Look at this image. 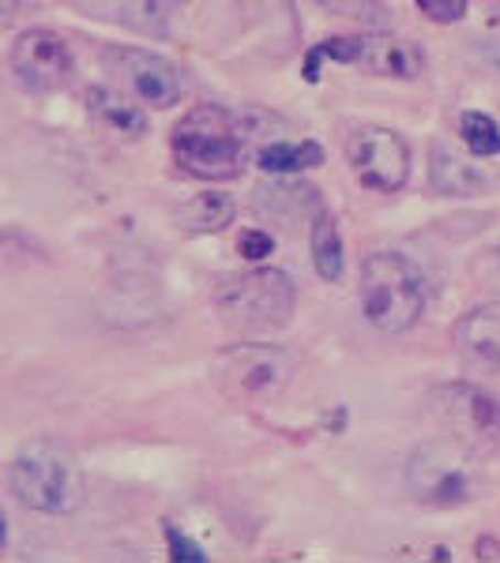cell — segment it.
<instances>
[{
	"label": "cell",
	"mask_w": 500,
	"mask_h": 563,
	"mask_svg": "<svg viewBox=\"0 0 500 563\" xmlns=\"http://www.w3.org/2000/svg\"><path fill=\"white\" fill-rule=\"evenodd\" d=\"M170 151L188 177L207 180V185L233 180L244 166L241 117L222 106H199L174 129Z\"/></svg>",
	"instance_id": "cell-1"
},
{
	"label": "cell",
	"mask_w": 500,
	"mask_h": 563,
	"mask_svg": "<svg viewBox=\"0 0 500 563\" xmlns=\"http://www.w3.org/2000/svg\"><path fill=\"white\" fill-rule=\"evenodd\" d=\"M8 488L26 511L72 515L84 504V470L72 451L57 443H23L8 470Z\"/></svg>",
	"instance_id": "cell-2"
},
{
	"label": "cell",
	"mask_w": 500,
	"mask_h": 563,
	"mask_svg": "<svg viewBox=\"0 0 500 563\" xmlns=\"http://www.w3.org/2000/svg\"><path fill=\"white\" fill-rule=\"evenodd\" d=\"M297 289L290 275L275 267H257L244 275H230L218 282L215 308L222 323L238 334H275L294 316Z\"/></svg>",
	"instance_id": "cell-3"
},
{
	"label": "cell",
	"mask_w": 500,
	"mask_h": 563,
	"mask_svg": "<svg viewBox=\"0 0 500 563\" xmlns=\"http://www.w3.org/2000/svg\"><path fill=\"white\" fill-rule=\"evenodd\" d=\"M361 312L384 334H403L425 312V282L399 252H372L361 263Z\"/></svg>",
	"instance_id": "cell-4"
},
{
	"label": "cell",
	"mask_w": 500,
	"mask_h": 563,
	"mask_svg": "<svg viewBox=\"0 0 500 563\" xmlns=\"http://www.w3.org/2000/svg\"><path fill=\"white\" fill-rule=\"evenodd\" d=\"M406 493L425 507H463L481 493L478 451L463 440H430L406 459Z\"/></svg>",
	"instance_id": "cell-5"
},
{
	"label": "cell",
	"mask_w": 500,
	"mask_h": 563,
	"mask_svg": "<svg viewBox=\"0 0 500 563\" xmlns=\"http://www.w3.org/2000/svg\"><path fill=\"white\" fill-rule=\"evenodd\" d=\"M430 402L436 421L456 432V440L475 448L478 455L481 451H500V402L489 390L470 384H444L433 387Z\"/></svg>",
	"instance_id": "cell-6"
},
{
	"label": "cell",
	"mask_w": 500,
	"mask_h": 563,
	"mask_svg": "<svg viewBox=\"0 0 500 563\" xmlns=\"http://www.w3.org/2000/svg\"><path fill=\"white\" fill-rule=\"evenodd\" d=\"M106 68L113 76V84L121 90H129L140 106L151 109H170L181 102L185 95V79H181V68L170 65L166 57L151 49H135V45H113L106 49Z\"/></svg>",
	"instance_id": "cell-7"
},
{
	"label": "cell",
	"mask_w": 500,
	"mask_h": 563,
	"mask_svg": "<svg viewBox=\"0 0 500 563\" xmlns=\"http://www.w3.org/2000/svg\"><path fill=\"white\" fill-rule=\"evenodd\" d=\"M347 162L354 177L372 192H399L411 177V147L392 129L366 124L347 140Z\"/></svg>",
	"instance_id": "cell-8"
},
{
	"label": "cell",
	"mask_w": 500,
	"mask_h": 563,
	"mask_svg": "<svg viewBox=\"0 0 500 563\" xmlns=\"http://www.w3.org/2000/svg\"><path fill=\"white\" fill-rule=\"evenodd\" d=\"M15 84L31 95H53V90L68 87L72 79V49L61 34L31 26V31L15 34L12 53H8Z\"/></svg>",
	"instance_id": "cell-9"
},
{
	"label": "cell",
	"mask_w": 500,
	"mask_h": 563,
	"mask_svg": "<svg viewBox=\"0 0 500 563\" xmlns=\"http://www.w3.org/2000/svg\"><path fill=\"white\" fill-rule=\"evenodd\" d=\"M290 376V361L271 346H233L218 353L215 379L238 402H257V398H275Z\"/></svg>",
	"instance_id": "cell-10"
},
{
	"label": "cell",
	"mask_w": 500,
	"mask_h": 563,
	"mask_svg": "<svg viewBox=\"0 0 500 563\" xmlns=\"http://www.w3.org/2000/svg\"><path fill=\"white\" fill-rule=\"evenodd\" d=\"M350 65L384 79H417L425 68V53L414 42L392 38V34H358L354 38Z\"/></svg>",
	"instance_id": "cell-11"
},
{
	"label": "cell",
	"mask_w": 500,
	"mask_h": 563,
	"mask_svg": "<svg viewBox=\"0 0 500 563\" xmlns=\"http://www.w3.org/2000/svg\"><path fill=\"white\" fill-rule=\"evenodd\" d=\"M456 346L486 368H500V305H478L456 323Z\"/></svg>",
	"instance_id": "cell-12"
},
{
	"label": "cell",
	"mask_w": 500,
	"mask_h": 563,
	"mask_svg": "<svg viewBox=\"0 0 500 563\" xmlns=\"http://www.w3.org/2000/svg\"><path fill=\"white\" fill-rule=\"evenodd\" d=\"M84 102H87L90 121L102 124L106 132L129 135V140L148 132V117H143V109L135 102H129V98L121 95V87H90L84 95Z\"/></svg>",
	"instance_id": "cell-13"
},
{
	"label": "cell",
	"mask_w": 500,
	"mask_h": 563,
	"mask_svg": "<svg viewBox=\"0 0 500 563\" xmlns=\"http://www.w3.org/2000/svg\"><path fill=\"white\" fill-rule=\"evenodd\" d=\"M430 180L441 196H478L489 185V177L481 174L475 162H467L463 154L448 151L436 143L433 162H430Z\"/></svg>",
	"instance_id": "cell-14"
},
{
	"label": "cell",
	"mask_w": 500,
	"mask_h": 563,
	"mask_svg": "<svg viewBox=\"0 0 500 563\" xmlns=\"http://www.w3.org/2000/svg\"><path fill=\"white\" fill-rule=\"evenodd\" d=\"M308 249H313V267L324 282H339L343 271H347V256H343V238L339 225L327 211H316L313 218V238H308Z\"/></svg>",
	"instance_id": "cell-15"
},
{
	"label": "cell",
	"mask_w": 500,
	"mask_h": 563,
	"mask_svg": "<svg viewBox=\"0 0 500 563\" xmlns=\"http://www.w3.org/2000/svg\"><path fill=\"white\" fill-rule=\"evenodd\" d=\"M257 162L268 174H305V169H316L324 162V147L313 140H302V143L275 140V143H268V147H260Z\"/></svg>",
	"instance_id": "cell-16"
},
{
	"label": "cell",
	"mask_w": 500,
	"mask_h": 563,
	"mask_svg": "<svg viewBox=\"0 0 500 563\" xmlns=\"http://www.w3.org/2000/svg\"><path fill=\"white\" fill-rule=\"evenodd\" d=\"M177 222L193 233H218L233 222V199L226 192H199L177 211Z\"/></svg>",
	"instance_id": "cell-17"
},
{
	"label": "cell",
	"mask_w": 500,
	"mask_h": 563,
	"mask_svg": "<svg viewBox=\"0 0 500 563\" xmlns=\"http://www.w3.org/2000/svg\"><path fill=\"white\" fill-rule=\"evenodd\" d=\"M98 15H109V20L135 26L143 34H162L166 23H162V8L159 0H87Z\"/></svg>",
	"instance_id": "cell-18"
},
{
	"label": "cell",
	"mask_w": 500,
	"mask_h": 563,
	"mask_svg": "<svg viewBox=\"0 0 500 563\" xmlns=\"http://www.w3.org/2000/svg\"><path fill=\"white\" fill-rule=\"evenodd\" d=\"M459 135L475 158H493V154H500V124L489 113H478V109L463 113L459 117Z\"/></svg>",
	"instance_id": "cell-19"
},
{
	"label": "cell",
	"mask_w": 500,
	"mask_h": 563,
	"mask_svg": "<svg viewBox=\"0 0 500 563\" xmlns=\"http://www.w3.org/2000/svg\"><path fill=\"white\" fill-rule=\"evenodd\" d=\"M417 8L433 23H459L467 15V0H417Z\"/></svg>",
	"instance_id": "cell-20"
},
{
	"label": "cell",
	"mask_w": 500,
	"mask_h": 563,
	"mask_svg": "<svg viewBox=\"0 0 500 563\" xmlns=\"http://www.w3.org/2000/svg\"><path fill=\"white\" fill-rule=\"evenodd\" d=\"M238 249H241L244 260L260 263V260H268L271 252H275V238H271V233H263V230H244L238 238Z\"/></svg>",
	"instance_id": "cell-21"
},
{
	"label": "cell",
	"mask_w": 500,
	"mask_h": 563,
	"mask_svg": "<svg viewBox=\"0 0 500 563\" xmlns=\"http://www.w3.org/2000/svg\"><path fill=\"white\" fill-rule=\"evenodd\" d=\"M166 541H170V556L174 560H193V563H204L207 552L199 549L193 538H185V533L177 530V526H166Z\"/></svg>",
	"instance_id": "cell-22"
},
{
	"label": "cell",
	"mask_w": 500,
	"mask_h": 563,
	"mask_svg": "<svg viewBox=\"0 0 500 563\" xmlns=\"http://www.w3.org/2000/svg\"><path fill=\"white\" fill-rule=\"evenodd\" d=\"M478 275L489 282V286H500V244L497 249H489L486 256L478 260Z\"/></svg>",
	"instance_id": "cell-23"
},
{
	"label": "cell",
	"mask_w": 500,
	"mask_h": 563,
	"mask_svg": "<svg viewBox=\"0 0 500 563\" xmlns=\"http://www.w3.org/2000/svg\"><path fill=\"white\" fill-rule=\"evenodd\" d=\"M478 560H500V544L493 538L478 541Z\"/></svg>",
	"instance_id": "cell-24"
},
{
	"label": "cell",
	"mask_w": 500,
	"mask_h": 563,
	"mask_svg": "<svg viewBox=\"0 0 500 563\" xmlns=\"http://www.w3.org/2000/svg\"><path fill=\"white\" fill-rule=\"evenodd\" d=\"M15 4H20V0H0V12L12 15V12H15Z\"/></svg>",
	"instance_id": "cell-25"
},
{
	"label": "cell",
	"mask_w": 500,
	"mask_h": 563,
	"mask_svg": "<svg viewBox=\"0 0 500 563\" xmlns=\"http://www.w3.org/2000/svg\"><path fill=\"white\" fill-rule=\"evenodd\" d=\"M493 12H497V20H500V0H493Z\"/></svg>",
	"instance_id": "cell-26"
},
{
	"label": "cell",
	"mask_w": 500,
	"mask_h": 563,
	"mask_svg": "<svg viewBox=\"0 0 500 563\" xmlns=\"http://www.w3.org/2000/svg\"><path fill=\"white\" fill-rule=\"evenodd\" d=\"M170 4H177V0H170Z\"/></svg>",
	"instance_id": "cell-27"
}]
</instances>
